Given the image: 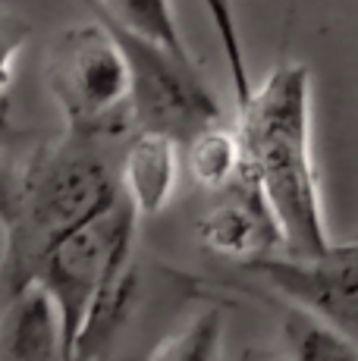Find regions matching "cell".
<instances>
[{
  "label": "cell",
  "mask_w": 358,
  "mask_h": 361,
  "mask_svg": "<svg viewBox=\"0 0 358 361\" xmlns=\"http://www.w3.org/2000/svg\"><path fill=\"white\" fill-rule=\"evenodd\" d=\"M113 135L66 129L0 161V305L29 289L63 235L120 198Z\"/></svg>",
  "instance_id": "cell-1"
},
{
  "label": "cell",
  "mask_w": 358,
  "mask_h": 361,
  "mask_svg": "<svg viewBox=\"0 0 358 361\" xmlns=\"http://www.w3.org/2000/svg\"><path fill=\"white\" fill-rule=\"evenodd\" d=\"M242 161L258 179L283 233V252L314 255L330 245L321 179L311 154V69L280 60L239 101Z\"/></svg>",
  "instance_id": "cell-2"
},
{
  "label": "cell",
  "mask_w": 358,
  "mask_h": 361,
  "mask_svg": "<svg viewBox=\"0 0 358 361\" xmlns=\"http://www.w3.org/2000/svg\"><path fill=\"white\" fill-rule=\"evenodd\" d=\"M195 298H208L195 276L132 255L88 311L70 361H144Z\"/></svg>",
  "instance_id": "cell-3"
},
{
  "label": "cell",
  "mask_w": 358,
  "mask_h": 361,
  "mask_svg": "<svg viewBox=\"0 0 358 361\" xmlns=\"http://www.w3.org/2000/svg\"><path fill=\"white\" fill-rule=\"evenodd\" d=\"M113 35L129 69V114L139 132H161L189 145L204 129L223 123V107L217 104L208 79L195 57H179L167 47L129 32L101 10H88Z\"/></svg>",
  "instance_id": "cell-4"
},
{
  "label": "cell",
  "mask_w": 358,
  "mask_h": 361,
  "mask_svg": "<svg viewBox=\"0 0 358 361\" xmlns=\"http://www.w3.org/2000/svg\"><path fill=\"white\" fill-rule=\"evenodd\" d=\"M44 82L63 110L66 129L88 135L123 138L132 126L129 114V69L98 19L70 25L47 51Z\"/></svg>",
  "instance_id": "cell-5"
},
{
  "label": "cell",
  "mask_w": 358,
  "mask_h": 361,
  "mask_svg": "<svg viewBox=\"0 0 358 361\" xmlns=\"http://www.w3.org/2000/svg\"><path fill=\"white\" fill-rule=\"evenodd\" d=\"M135 224H139V211L120 192L113 204L85 220L79 230L63 235L38 267L35 283L47 293L60 317L66 361L88 311L94 308L116 270L135 255Z\"/></svg>",
  "instance_id": "cell-6"
},
{
  "label": "cell",
  "mask_w": 358,
  "mask_h": 361,
  "mask_svg": "<svg viewBox=\"0 0 358 361\" xmlns=\"http://www.w3.org/2000/svg\"><path fill=\"white\" fill-rule=\"evenodd\" d=\"M289 305L327 324L358 349V239L330 242L314 255L277 252L249 264Z\"/></svg>",
  "instance_id": "cell-7"
},
{
  "label": "cell",
  "mask_w": 358,
  "mask_h": 361,
  "mask_svg": "<svg viewBox=\"0 0 358 361\" xmlns=\"http://www.w3.org/2000/svg\"><path fill=\"white\" fill-rule=\"evenodd\" d=\"M195 235L208 252L245 264L283 252L280 224L245 161L223 189V198L195 224Z\"/></svg>",
  "instance_id": "cell-8"
},
{
  "label": "cell",
  "mask_w": 358,
  "mask_h": 361,
  "mask_svg": "<svg viewBox=\"0 0 358 361\" xmlns=\"http://www.w3.org/2000/svg\"><path fill=\"white\" fill-rule=\"evenodd\" d=\"M183 145L161 132H139L120 154V189L132 201L139 217H154L170 204L179 179Z\"/></svg>",
  "instance_id": "cell-9"
},
{
  "label": "cell",
  "mask_w": 358,
  "mask_h": 361,
  "mask_svg": "<svg viewBox=\"0 0 358 361\" xmlns=\"http://www.w3.org/2000/svg\"><path fill=\"white\" fill-rule=\"evenodd\" d=\"M0 361H66L60 317L38 283L0 305Z\"/></svg>",
  "instance_id": "cell-10"
},
{
  "label": "cell",
  "mask_w": 358,
  "mask_h": 361,
  "mask_svg": "<svg viewBox=\"0 0 358 361\" xmlns=\"http://www.w3.org/2000/svg\"><path fill=\"white\" fill-rule=\"evenodd\" d=\"M79 4L88 6V10H101L113 23L126 25L135 35H144L148 41L167 47L179 57H192L183 41V32H179L170 0H79Z\"/></svg>",
  "instance_id": "cell-11"
},
{
  "label": "cell",
  "mask_w": 358,
  "mask_h": 361,
  "mask_svg": "<svg viewBox=\"0 0 358 361\" xmlns=\"http://www.w3.org/2000/svg\"><path fill=\"white\" fill-rule=\"evenodd\" d=\"M185 148H189L192 179L208 192H223L242 166V138L236 129H226L223 123L204 129Z\"/></svg>",
  "instance_id": "cell-12"
},
{
  "label": "cell",
  "mask_w": 358,
  "mask_h": 361,
  "mask_svg": "<svg viewBox=\"0 0 358 361\" xmlns=\"http://www.w3.org/2000/svg\"><path fill=\"white\" fill-rule=\"evenodd\" d=\"M283 343L289 361H358V349L346 336L299 308L283 314Z\"/></svg>",
  "instance_id": "cell-13"
},
{
  "label": "cell",
  "mask_w": 358,
  "mask_h": 361,
  "mask_svg": "<svg viewBox=\"0 0 358 361\" xmlns=\"http://www.w3.org/2000/svg\"><path fill=\"white\" fill-rule=\"evenodd\" d=\"M220 336H223V308L211 305L198 311L183 330H173L154 345L144 361H217Z\"/></svg>",
  "instance_id": "cell-14"
},
{
  "label": "cell",
  "mask_w": 358,
  "mask_h": 361,
  "mask_svg": "<svg viewBox=\"0 0 358 361\" xmlns=\"http://www.w3.org/2000/svg\"><path fill=\"white\" fill-rule=\"evenodd\" d=\"M204 6H208L211 23H214L223 54L230 60V79H233V88H236V101H242L252 92V79H249V69H245V54H242V41H239V25H236V16H233V6L230 0H204Z\"/></svg>",
  "instance_id": "cell-15"
},
{
  "label": "cell",
  "mask_w": 358,
  "mask_h": 361,
  "mask_svg": "<svg viewBox=\"0 0 358 361\" xmlns=\"http://www.w3.org/2000/svg\"><path fill=\"white\" fill-rule=\"evenodd\" d=\"M32 38V23L16 10L0 6V98H6V88L13 82V66L23 47Z\"/></svg>",
  "instance_id": "cell-16"
},
{
  "label": "cell",
  "mask_w": 358,
  "mask_h": 361,
  "mask_svg": "<svg viewBox=\"0 0 358 361\" xmlns=\"http://www.w3.org/2000/svg\"><path fill=\"white\" fill-rule=\"evenodd\" d=\"M10 129V104H6V98H0V135Z\"/></svg>",
  "instance_id": "cell-17"
},
{
  "label": "cell",
  "mask_w": 358,
  "mask_h": 361,
  "mask_svg": "<svg viewBox=\"0 0 358 361\" xmlns=\"http://www.w3.org/2000/svg\"><path fill=\"white\" fill-rule=\"evenodd\" d=\"M355 239H358V233H355Z\"/></svg>",
  "instance_id": "cell-18"
}]
</instances>
